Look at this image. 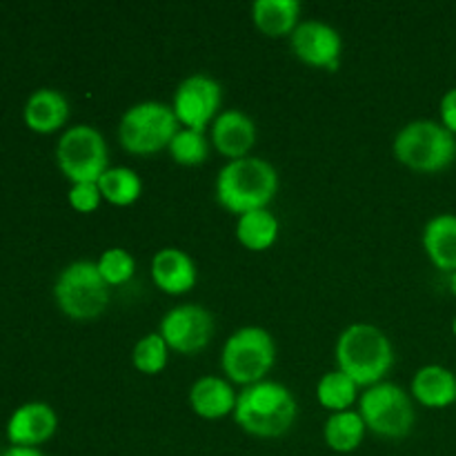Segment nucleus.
<instances>
[{"mask_svg":"<svg viewBox=\"0 0 456 456\" xmlns=\"http://www.w3.org/2000/svg\"><path fill=\"white\" fill-rule=\"evenodd\" d=\"M334 359L359 387L377 386L386 381V374L395 365V347L383 330L372 323H352L338 334Z\"/></svg>","mask_w":456,"mask_h":456,"instance_id":"f257e3e1","label":"nucleus"},{"mask_svg":"<svg viewBox=\"0 0 456 456\" xmlns=\"http://www.w3.org/2000/svg\"><path fill=\"white\" fill-rule=\"evenodd\" d=\"M216 200L232 214L263 209L279 191V172L274 165L258 156L227 160L216 176Z\"/></svg>","mask_w":456,"mask_h":456,"instance_id":"f03ea898","label":"nucleus"},{"mask_svg":"<svg viewBox=\"0 0 456 456\" xmlns=\"http://www.w3.org/2000/svg\"><path fill=\"white\" fill-rule=\"evenodd\" d=\"M297 399L279 381H258L245 386L236 396L234 421L248 435L274 439L285 435L297 421Z\"/></svg>","mask_w":456,"mask_h":456,"instance_id":"7ed1b4c3","label":"nucleus"},{"mask_svg":"<svg viewBox=\"0 0 456 456\" xmlns=\"http://www.w3.org/2000/svg\"><path fill=\"white\" fill-rule=\"evenodd\" d=\"M392 150L414 172H441L454 163L456 136L436 120L417 118L396 132Z\"/></svg>","mask_w":456,"mask_h":456,"instance_id":"20e7f679","label":"nucleus"},{"mask_svg":"<svg viewBox=\"0 0 456 456\" xmlns=\"http://www.w3.org/2000/svg\"><path fill=\"white\" fill-rule=\"evenodd\" d=\"M181 129L174 107L163 101H141L120 116L118 141L132 154H154L167 150Z\"/></svg>","mask_w":456,"mask_h":456,"instance_id":"39448f33","label":"nucleus"},{"mask_svg":"<svg viewBox=\"0 0 456 456\" xmlns=\"http://www.w3.org/2000/svg\"><path fill=\"white\" fill-rule=\"evenodd\" d=\"M276 361V343L265 328L245 325L225 341L221 368L232 383L252 386L265 381Z\"/></svg>","mask_w":456,"mask_h":456,"instance_id":"423d86ee","label":"nucleus"},{"mask_svg":"<svg viewBox=\"0 0 456 456\" xmlns=\"http://www.w3.org/2000/svg\"><path fill=\"white\" fill-rule=\"evenodd\" d=\"M58 307L76 321L101 316L110 305V285L94 261H74L53 283Z\"/></svg>","mask_w":456,"mask_h":456,"instance_id":"0eeeda50","label":"nucleus"},{"mask_svg":"<svg viewBox=\"0 0 456 456\" xmlns=\"http://www.w3.org/2000/svg\"><path fill=\"white\" fill-rule=\"evenodd\" d=\"M359 412L368 430L387 439H403L412 432L417 412L408 390L392 381L365 387L359 396Z\"/></svg>","mask_w":456,"mask_h":456,"instance_id":"6e6552de","label":"nucleus"},{"mask_svg":"<svg viewBox=\"0 0 456 456\" xmlns=\"http://www.w3.org/2000/svg\"><path fill=\"white\" fill-rule=\"evenodd\" d=\"M58 167L71 183H96L110 169V150L94 125L65 129L56 145Z\"/></svg>","mask_w":456,"mask_h":456,"instance_id":"1a4fd4ad","label":"nucleus"},{"mask_svg":"<svg viewBox=\"0 0 456 456\" xmlns=\"http://www.w3.org/2000/svg\"><path fill=\"white\" fill-rule=\"evenodd\" d=\"M223 102V87L209 74L196 71L183 78L174 92V114L183 127L205 132L218 116Z\"/></svg>","mask_w":456,"mask_h":456,"instance_id":"9d476101","label":"nucleus"},{"mask_svg":"<svg viewBox=\"0 0 456 456\" xmlns=\"http://www.w3.org/2000/svg\"><path fill=\"white\" fill-rule=\"evenodd\" d=\"M160 337L169 346V350L181 354L200 352L214 337V316L208 307L199 303H183L172 307L160 319Z\"/></svg>","mask_w":456,"mask_h":456,"instance_id":"9b49d317","label":"nucleus"},{"mask_svg":"<svg viewBox=\"0 0 456 456\" xmlns=\"http://www.w3.org/2000/svg\"><path fill=\"white\" fill-rule=\"evenodd\" d=\"M292 52L303 62L323 69H338L341 65L343 38L338 29L330 22L319 20V18H307L298 22L297 29L289 36Z\"/></svg>","mask_w":456,"mask_h":456,"instance_id":"f8f14e48","label":"nucleus"},{"mask_svg":"<svg viewBox=\"0 0 456 456\" xmlns=\"http://www.w3.org/2000/svg\"><path fill=\"white\" fill-rule=\"evenodd\" d=\"M254 142H256V125L243 110L230 107L214 118L212 145L230 160L249 156L248 151L252 150Z\"/></svg>","mask_w":456,"mask_h":456,"instance_id":"ddd939ff","label":"nucleus"},{"mask_svg":"<svg viewBox=\"0 0 456 456\" xmlns=\"http://www.w3.org/2000/svg\"><path fill=\"white\" fill-rule=\"evenodd\" d=\"M56 426L58 417L52 405L31 401V403L20 405L12 414V419L7 423V435L13 445L34 448V445L47 441L56 432Z\"/></svg>","mask_w":456,"mask_h":456,"instance_id":"4468645a","label":"nucleus"},{"mask_svg":"<svg viewBox=\"0 0 456 456\" xmlns=\"http://www.w3.org/2000/svg\"><path fill=\"white\" fill-rule=\"evenodd\" d=\"M151 279L156 288L167 294L190 292L199 279L196 263L185 249L163 248L151 258Z\"/></svg>","mask_w":456,"mask_h":456,"instance_id":"2eb2a0df","label":"nucleus"},{"mask_svg":"<svg viewBox=\"0 0 456 456\" xmlns=\"http://www.w3.org/2000/svg\"><path fill=\"white\" fill-rule=\"evenodd\" d=\"M236 396L239 392L232 387L230 379L208 374V377L196 379L190 387V405L194 414L203 419H223L227 414H234Z\"/></svg>","mask_w":456,"mask_h":456,"instance_id":"dca6fc26","label":"nucleus"},{"mask_svg":"<svg viewBox=\"0 0 456 456\" xmlns=\"http://www.w3.org/2000/svg\"><path fill=\"white\" fill-rule=\"evenodd\" d=\"M423 249L441 272H456V214L432 216L423 227Z\"/></svg>","mask_w":456,"mask_h":456,"instance_id":"f3484780","label":"nucleus"},{"mask_svg":"<svg viewBox=\"0 0 456 456\" xmlns=\"http://www.w3.org/2000/svg\"><path fill=\"white\" fill-rule=\"evenodd\" d=\"M410 392L426 408H448L456 401V374L444 365H423L414 372Z\"/></svg>","mask_w":456,"mask_h":456,"instance_id":"a211bd4d","label":"nucleus"},{"mask_svg":"<svg viewBox=\"0 0 456 456\" xmlns=\"http://www.w3.org/2000/svg\"><path fill=\"white\" fill-rule=\"evenodd\" d=\"M69 118V101L58 89H36L25 102V120L36 132H53Z\"/></svg>","mask_w":456,"mask_h":456,"instance_id":"6ab92c4d","label":"nucleus"},{"mask_svg":"<svg viewBox=\"0 0 456 456\" xmlns=\"http://www.w3.org/2000/svg\"><path fill=\"white\" fill-rule=\"evenodd\" d=\"M254 25L265 36L279 38L297 29L301 22V3L298 0H254Z\"/></svg>","mask_w":456,"mask_h":456,"instance_id":"aec40b11","label":"nucleus"},{"mask_svg":"<svg viewBox=\"0 0 456 456\" xmlns=\"http://www.w3.org/2000/svg\"><path fill=\"white\" fill-rule=\"evenodd\" d=\"M279 218L267 208L240 214L239 221H236V236H239L240 245L252 249V252L270 249L279 239Z\"/></svg>","mask_w":456,"mask_h":456,"instance_id":"412c9836","label":"nucleus"},{"mask_svg":"<svg viewBox=\"0 0 456 456\" xmlns=\"http://www.w3.org/2000/svg\"><path fill=\"white\" fill-rule=\"evenodd\" d=\"M368 432L363 417L356 410H343V412H332L323 426L325 444L334 452H354Z\"/></svg>","mask_w":456,"mask_h":456,"instance_id":"4be33fe9","label":"nucleus"},{"mask_svg":"<svg viewBox=\"0 0 456 456\" xmlns=\"http://www.w3.org/2000/svg\"><path fill=\"white\" fill-rule=\"evenodd\" d=\"M98 187L107 203L123 205V208L136 203L142 194V181L132 167H110L98 178Z\"/></svg>","mask_w":456,"mask_h":456,"instance_id":"5701e85b","label":"nucleus"},{"mask_svg":"<svg viewBox=\"0 0 456 456\" xmlns=\"http://www.w3.org/2000/svg\"><path fill=\"white\" fill-rule=\"evenodd\" d=\"M316 399L323 408L332 410V412H343V410H350L359 399V386L337 368L321 377L319 386H316Z\"/></svg>","mask_w":456,"mask_h":456,"instance_id":"b1692460","label":"nucleus"},{"mask_svg":"<svg viewBox=\"0 0 456 456\" xmlns=\"http://www.w3.org/2000/svg\"><path fill=\"white\" fill-rule=\"evenodd\" d=\"M169 154L176 160L178 165H187V167H194V165H203L209 156V141L205 136V132L199 129L181 127L176 132V136L169 142Z\"/></svg>","mask_w":456,"mask_h":456,"instance_id":"393cba45","label":"nucleus"},{"mask_svg":"<svg viewBox=\"0 0 456 456\" xmlns=\"http://www.w3.org/2000/svg\"><path fill=\"white\" fill-rule=\"evenodd\" d=\"M169 346L160 332H150L142 338H138L132 350V363L138 372L142 374H159L167 365Z\"/></svg>","mask_w":456,"mask_h":456,"instance_id":"a878e982","label":"nucleus"},{"mask_svg":"<svg viewBox=\"0 0 456 456\" xmlns=\"http://www.w3.org/2000/svg\"><path fill=\"white\" fill-rule=\"evenodd\" d=\"M98 270H101L102 279L107 281V285H123L136 272V258L123 248H110L101 254V258L96 261Z\"/></svg>","mask_w":456,"mask_h":456,"instance_id":"bb28decb","label":"nucleus"},{"mask_svg":"<svg viewBox=\"0 0 456 456\" xmlns=\"http://www.w3.org/2000/svg\"><path fill=\"white\" fill-rule=\"evenodd\" d=\"M69 203L71 208L78 209V212H94V209H98V205H101L102 200V191L101 187H98V181L96 183H71L69 187Z\"/></svg>","mask_w":456,"mask_h":456,"instance_id":"cd10ccee","label":"nucleus"},{"mask_svg":"<svg viewBox=\"0 0 456 456\" xmlns=\"http://www.w3.org/2000/svg\"><path fill=\"white\" fill-rule=\"evenodd\" d=\"M439 111H441V125H444V127H448L450 132L456 136V87L448 89V92L444 94Z\"/></svg>","mask_w":456,"mask_h":456,"instance_id":"c85d7f7f","label":"nucleus"},{"mask_svg":"<svg viewBox=\"0 0 456 456\" xmlns=\"http://www.w3.org/2000/svg\"><path fill=\"white\" fill-rule=\"evenodd\" d=\"M3 456H45V454L36 448H22V445H13V448H9Z\"/></svg>","mask_w":456,"mask_h":456,"instance_id":"c756f323","label":"nucleus"},{"mask_svg":"<svg viewBox=\"0 0 456 456\" xmlns=\"http://www.w3.org/2000/svg\"><path fill=\"white\" fill-rule=\"evenodd\" d=\"M450 289H452V294L456 297V272L450 274Z\"/></svg>","mask_w":456,"mask_h":456,"instance_id":"7c9ffc66","label":"nucleus"},{"mask_svg":"<svg viewBox=\"0 0 456 456\" xmlns=\"http://www.w3.org/2000/svg\"><path fill=\"white\" fill-rule=\"evenodd\" d=\"M452 332H454V337H456V316H454V321H452Z\"/></svg>","mask_w":456,"mask_h":456,"instance_id":"2f4dec72","label":"nucleus"}]
</instances>
